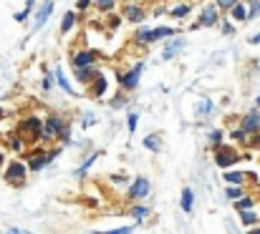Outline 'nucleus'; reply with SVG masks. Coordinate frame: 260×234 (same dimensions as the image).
I'll use <instances>...</instances> for the list:
<instances>
[{"mask_svg": "<svg viewBox=\"0 0 260 234\" xmlns=\"http://www.w3.org/2000/svg\"><path fill=\"white\" fill-rule=\"evenodd\" d=\"M43 141H61L63 146H71V126L69 119L51 113L43 119Z\"/></svg>", "mask_w": 260, "mask_h": 234, "instance_id": "f257e3e1", "label": "nucleus"}, {"mask_svg": "<svg viewBox=\"0 0 260 234\" xmlns=\"http://www.w3.org/2000/svg\"><path fill=\"white\" fill-rule=\"evenodd\" d=\"M174 35H177V28H170V25H157V28L139 25L137 33H134V43L137 46H149V43H157V41H165V38H174Z\"/></svg>", "mask_w": 260, "mask_h": 234, "instance_id": "f03ea898", "label": "nucleus"}, {"mask_svg": "<svg viewBox=\"0 0 260 234\" xmlns=\"http://www.w3.org/2000/svg\"><path fill=\"white\" fill-rule=\"evenodd\" d=\"M18 134L25 139V144H38L43 141V119L38 116H25L18 126Z\"/></svg>", "mask_w": 260, "mask_h": 234, "instance_id": "7ed1b4c3", "label": "nucleus"}, {"mask_svg": "<svg viewBox=\"0 0 260 234\" xmlns=\"http://www.w3.org/2000/svg\"><path fill=\"white\" fill-rule=\"evenodd\" d=\"M28 164H23V161H10L8 166H5V174H3V179L10 184V186H25V181H28Z\"/></svg>", "mask_w": 260, "mask_h": 234, "instance_id": "20e7f679", "label": "nucleus"}, {"mask_svg": "<svg viewBox=\"0 0 260 234\" xmlns=\"http://www.w3.org/2000/svg\"><path fill=\"white\" fill-rule=\"evenodd\" d=\"M58 154H61V149H51V151L38 149V151H30L28 159H25V161H28V169H30V171H43Z\"/></svg>", "mask_w": 260, "mask_h": 234, "instance_id": "39448f33", "label": "nucleus"}, {"mask_svg": "<svg viewBox=\"0 0 260 234\" xmlns=\"http://www.w3.org/2000/svg\"><path fill=\"white\" fill-rule=\"evenodd\" d=\"M144 73V61H137L129 71H124V73H119V86H121V91H134L137 86H139V78Z\"/></svg>", "mask_w": 260, "mask_h": 234, "instance_id": "423d86ee", "label": "nucleus"}, {"mask_svg": "<svg viewBox=\"0 0 260 234\" xmlns=\"http://www.w3.org/2000/svg\"><path fill=\"white\" fill-rule=\"evenodd\" d=\"M240 159H243L240 151H238V149H233V146H225V144H222V146H217V149H215V164H217L220 169H225V171H228L230 166H235Z\"/></svg>", "mask_w": 260, "mask_h": 234, "instance_id": "0eeeda50", "label": "nucleus"}, {"mask_svg": "<svg viewBox=\"0 0 260 234\" xmlns=\"http://www.w3.org/2000/svg\"><path fill=\"white\" fill-rule=\"evenodd\" d=\"M220 8H217V3H210V5H205L202 8V13H200V20L192 25V28H215V25H220Z\"/></svg>", "mask_w": 260, "mask_h": 234, "instance_id": "6e6552de", "label": "nucleus"}, {"mask_svg": "<svg viewBox=\"0 0 260 234\" xmlns=\"http://www.w3.org/2000/svg\"><path fill=\"white\" fill-rule=\"evenodd\" d=\"M149 191H152V184H149V179H147V176H137V179L129 184V189H126V199H129V202L147 199V197H149Z\"/></svg>", "mask_w": 260, "mask_h": 234, "instance_id": "1a4fd4ad", "label": "nucleus"}, {"mask_svg": "<svg viewBox=\"0 0 260 234\" xmlns=\"http://www.w3.org/2000/svg\"><path fill=\"white\" fill-rule=\"evenodd\" d=\"M240 129L243 131H248L250 136H258L260 134V108H250L245 116H243V121H240Z\"/></svg>", "mask_w": 260, "mask_h": 234, "instance_id": "9d476101", "label": "nucleus"}, {"mask_svg": "<svg viewBox=\"0 0 260 234\" xmlns=\"http://www.w3.org/2000/svg\"><path fill=\"white\" fill-rule=\"evenodd\" d=\"M121 18H124V20H129V23L142 25V23L147 20V10H144L142 5H137V3H126V5H124V10H121Z\"/></svg>", "mask_w": 260, "mask_h": 234, "instance_id": "9b49d317", "label": "nucleus"}, {"mask_svg": "<svg viewBox=\"0 0 260 234\" xmlns=\"http://www.w3.org/2000/svg\"><path fill=\"white\" fill-rule=\"evenodd\" d=\"M53 8H56V3L53 0H46V3H41V8H38V13H36V18H33V33H38L46 23H48V18H51V13H53Z\"/></svg>", "mask_w": 260, "mask_h": 234, "instance_id": "f8f14e48", "label": "nucleus"}, {"mask_svg": "<svg viewBox=\"0 0 260 234\" xmlns=\"http://www.w3.org/2000/svg\"><path fill=\"white\" fill-rule=\"evenodd\" d=\"M71 66H74V68H88V66H99V56H96L93 51L84 48V51H79V53H74V56H71Z\"/></svg>", "mask_w": 260, "mask_h": 234, "instance_id": "ddd939ff", "label": "nucleus"}, {"mask_svg": "<svg viewBox=\"0 0 260 234\" xmlns=\"http://www.w3.org/2000/svg\"><path fill=\"white\" fill-rule=\"evenodd\" d=\"M184 48H187V41L174 35L172 41H167V46L162 48V58H165V61H172V58H177V56H179Z\"/></svg>", "mask_w": 260, "mask_h": 234, "instance_id": "4468645a", "label": "nucleus"}, {"mask_svg": "<svg viewBox=\"0 0 260 234\" xmlns=\"http://www.w3.org/2000/svg\"><path fill=\"white\" fill-rule=\"evenodd\" d=\"M53 78H56V83H58V88H61V91H66L69 96H79V91H76V88H74V83L66 78V73H63V68H61V66H56V68H53Z\"/></svg>", "mask_w": 260, "mask_h": 234, "instance_id": "2eb2a0df", "label": "nucleus"}, {"mask_svg": "<svg viewBox=\"0 0 260 234\" xmlns=\"http://www.w3.org/2000/svg\"><path fill=\"white\" fill-rule=\"evenodd\" d=\"M106 88H109V81L104 73H99V76L91 81V86H88V96L91 98H101L104 93H106Z\"/></svg>", "mask_w": 260, "mask_h": 234, "instance_id": "dca6fc26", "label": "nucleus"}, {"mask_svg": "<svg viewBox=\"0 0 260 234\" xmlns=\"http://www.w3.org/2000/svg\"><path fill=\"white\" fill-rule=\"evenodd\" d=\"M101 71H99V66H88V68H74V76L79 83H84V86H91V81L99 76Z\"/></svg>", "mask_w": 260, "mask_h": 234, "instance_id": "f3484780", "label": "nucleus"}, {"mask_svg": "<svg viewBox=\"0 0 260 234\" xmlns=\"http://www.w3.org/2000/svg\"><path fill=\"white\" fill-rule=\"evenodd\" d=\"M142 144H144V149H149L152 154H162V149H165V146H162V136H159V134H147Z\"/></svg>", "mask_w": 260, "mask_h": 234, "instance_id": "a211bd4d", "label": "nucleus"}, {"mask_svg": "<svg viewBox=\"0 0 260 234\" xmlns=\"http://www.w3.org/2000/svg\"><path fill=\"white\" fill-rule=\"evenodd\" d=\"M179 207H182V212L192 214V209H194V191H192L189 186H184V189H182V197H179Z\"/></svg>", "mask_w": 260, "mask_h": 234, "instance_id": "6ab92c4d", "label": "nucleus"}, {"mask_svg": "<svg viewBox=\"0 0 260 234\" xmlns=\"http://www.w3.org/2000/svg\"><path fill=\"white\" fill-rule=\"evenodd\" d=\"M228 15H230V20H238V23H248V3H245V0H240V3H238V5H235V8H233V10L228 13Z\"/></svg>", "mask_w": 260, "mask_h": 234, "instance_id": "aec40b11", "label": "nucleus"}, {"mask_svg": "<svg viewBox=\"0 0 260 234\" xmlns=\"http://www.w3.org/2000/svg\"><path fill=\"white\" fill-rule=\"evenodd\" d=\"M215 111V103L210 101V98H200L197 103H194V116L197 119H205V116H210Z\"/></svg>", "mask_w": 260, "mask_h": 234, "instance_id": "412c9836", "label": "nucleus"}, {"mask_svg": "<svg viewBox=\"0 0 260 234\" xmlns=\"http://www.w3.org/2000/svg\"><path fill=\"white\" fill-rule=\"evenodd\" d=\"M222 179L228 181V186H243L245 179H248V174H245V171H225Z\"/></svg>", "mask_w": 260, "mask_h": 234, "instance_id": "4be33fe9", "label": "nucleus"}, {"mask_svg": "<svg viewBox=\"0 0 260 234\" xmlns=\"http://www.w3.org/2000/svg\"><path fill=\"white\" fill-rule=\"evenodd\" d=\"M149 214H152V209L144 207V204H139V207H129V217L137 219V224H142V219H147Z\"/></svg>", "mask_w": 260, "mask_h": 234, "instance_id": "5701e85b", "label": "nucleus"}, {"mask_svg": "<svg viewBox=\"0 0 260 234\" xmlns=\"http://www.w3.org/2000/svg\"><path fill=\"white\" fill-rule=\"evenodd\" d=\"M99 156H101V151H93V154L88 156L86 161H84V164H81V166H79V169L74 171V176H76V179H84V176H86V171L91 169V166H93V161H96Z\"/></svg>", "mask_w": 260, "mask_h": 234, "instance_id": "b1692460", "label": "nucleus"}, {"mask_svg": "<svg viewBox=\"0 0 260 234\" xmlns=\"http://www.w3.org/2000/svg\"><path fill=\"white\" fill-rule=\"evenodd\" d=\"M74 25H76V13H74V10L63 13V18H61V33H63V35H66V33H71V30H74Z\"/></svg>", "mask_w": 260, "mask_h": 234, "instance_id": "393cba45", "label": "nucleus"}, {"mask_svg": "<svg viewBox=\"0 0 260 234\" xmlns=\"http://www.w3.org/2000/svg\"><path fill=\"white\" fill-rule=\"evenodd\" d=\"M8 146H10L15 154H23V151H25V139H23L20 134H13V136L8 139Z\"/></svg>", "mask_w": 260, "mask_h": 234, "instance_id": "a878e982", "label": "nucleus"}, {"mask_svg": "<svg viewBox=\"0 0 260 234\" xmlns=\"http://www.w3.org/2000/svg\"><path fill=\"white\" fill-rule=\"evenodd\" d=\"M225 197H228L230 202H238V199L245 197V189H243V186H225Z\"/></svg>", "mask_w": 260, "mask_h": 234, "instance_id": "bb28decb", "label": "nucleus"}, {"mask_svg": "<svg viewBox=\"0 0 260 234\" xmlns=\"http://www.w3.org/2000/svg\"><path fill=\"white\" fill-rule=\"evenodd\" d=\"M253 207H255V199H253L250 194H245L243 199L235 202V209H238V212H248V209H253Z\"/></svg>", "mask_w": 260, "mask_h": 234, "instance_id": "cd10ccee", "label": "nucleus"}, {"mask_svg": "<svg viewBox=\"0 0 260 234\" xmlns=\"http://www.w3.org/2000/svg\"><path fill=\"white\" fill-rule=\"evenodd\" d=\"M222 136H225V134H222V129H212V131L207 134L210 146H215V149H217V146H222Z\"/></svg>", "mask_w": 260, "mask_h": 234, "instance_id": "c85d7f7f", "label": "nucleus"}, {"mask_svg": "<svg viewBox=\"0 0 260 234\" xmlns=\"http://www.w3.org/2000/svg\"><path fill=\"white\" fill-rule=\"evenodd\" d=\"M240 222H243V227H255L258 224V217H255L253 209H248V212H240Z\"/></svg>", "mask_w": 260, "mask_h": 234, "instance_id": "c756f323", "label": "nucleus"}, {"mask_svg": "<svg viewBox=\"0 0 260 234\" xmlns=\"http://www.w3.org/2000/svg\"><path fill=\"white\" fill-rule=\"evenodd\" d=\"M245 3H248V23H250L260 15V0H245Z\"/></svg>", "mask_w": 260, "mask_h": 234, "instance_id": "7c9ffc66", "label": "nucleus"}, {"mask_svg": "<svg viewBox=\"0 0 260 234\" xmlns=\"http://www.w3.org/2000/svg\"><path fill=\"white\" fill-rule=\"evenodd\" d=\"M189 10H192L189 3H179V5H174L172 8V15L174 18H184V15H189Z\"/></svg>", "mask_w": 260, "mask_h": 234, "instance_id": "2f4dec72", "label": "nucleus"}, {"mask_svg": "<svg viewBox=\"0 0 260 234\" xmlns=\"http://www.w3.org/2000/svg\"><path fill=\"white\" fill-rule=\"evenodd\" d=\"M93 5H96L99 10H104V13H111V10L116 8V0H93Z\"/></svg>", "mask_w": 260, "mask_h": 234, "instance_id": "473e14b6", "label": "nucleus"}, {"mask_svg": "<svg viewBox=\"0 0 260 234\" xmlns=\"http://www.w3.org/2000/svg\"><path fill=\"white\" fill-rule=\"evenodd\" d=\"M139 224H129V227H119V229H111V232H91V234H132Z\"/></svg>", "mask_w": 260, "mask_h": 234, "instance_id": "72a5a7b5", "label": "nucleus"}, {"mask_svg": "<svg viewBox=\"0 0 260 234\" xmlns=\"http://www.w3.org/2000/svg\"><path fill=\"white\" fill-rule=\"evenodd\" d=\"M220 30H222L225 35H233V33H235V25L230 23V18H222V20H220Z\"/></svg>", "mask_w": 260, "mask_h": 234, "instance_id": "f704fd0d", "label": "nucleus"}, {"mask_svg": "<svg viewBox=\"0 0 260 234\" xmlns=\"http://www.w3.org/2000/svg\"><path fill=\"white\" fill-rule=\"evenodd\" d=\"M137 124H139V113H134V111H132V113L126 116V126H129V134H134V131H137Z\"/></svg>", "mask_w": 260, "mask_h": 234, "instance_id": "c9c22d12", "label": "nucleus"}, {"mask_svg": "<svg viewBox=\"0 0 260 234\" xmlns=\"http://www.w3.org/2000/svg\"><path fill=\"white\" fill-rule=\"evenodd\" d=\"M230 136H233V141H238V144H248L245 139H248L250 134H248V131H243V129H235V131H233Z\"/></svg>", "mask_w": 260, "mask_h": 234, "instance_id": "e433bc0d", "label": "nucleus"}, {"mask_svg": "<svg viewBox=\"0 0 260 234\" xmlns=\"http://www.w3.org/2000/svg\"><path fill=\"white\" fill-rule=\"evenodd\" d=\"M215 3H217V8H220V10L230 13V10H233V8H235V5H238L240 0H215Z\"/></svg>", "mask_w": 260, "mask_h": 234, "instance_id": "4c0bfd02", "label": "nucleus"}, {"mask_svg": "<svg viewBox=\"0 0 260 234\" xmlns=\"http://www.w3.org/2000/svg\"><path fill=\"white\" fill-rule=\"evenodd\" d=\"M96 121H99V119H96V113H93V111H86V113H84V121H81V126H84V129H88V126H93Z\"/></svg>", "mask_w": 260, "mask_h": 234, "instance_id": "58836bf2", "label": "nucleus"}, {"mask_svg": "<svg viewBox=\"0 0 260 234\" xmlns=\"http://www.w3.org/2000/svg\"><path fill=\"white\" fill-rule=\"evenodd\" d=\"M124 106H126V98H124V96L111 98V108H124Z\"/></svg>", "mask_w": 260, "mask_h": 234, "instance_id": "ea45409f", "label": "nucleus"}, {"mask_svg": "<svg viewBox=\"0 0 260 234\" xmlns=\"http://www.w3.org/2000/svg\"><path fill=\"white\" fill-rule=\"evenodd\" d=\"M91 5H93V0H76V8L79 10H88Z\"/></svg>", "mask_w": 260, "mask_h": 234, "instance_id": "a19ab883", "label": "nucleus"}, {"mask_svg": "<svg viewBox=\"0 0 260 234\" xmlns=\"http://www.w3.org/2000/svg\"><path fill=\"white\" fill-rule=\"evenodd\" d=\"M33 8H36V0H25V8H23V13L30 18V13H33Z\"/></svg>", "mask_w": 260, "mask_h": 234, "instance_id": "79ce46f5", "label": "nucleus"}, {"mask_svg": "<svg viewBox=\"0 0 260 234\" xmlns=\"http://www.w3.org/2000/svg\"><path fill=\"white\" fill-rule=\"evenodd\" d=\"M111 181H114V184H124V181H129V179H126L124 174H111Z\"/></svg>", "mask_w": 260, "mask_h": 234, "instance_id": "37998d69", "label": "nucleus"}, {"mask_svg": "<svg viewBox=\"0 0 260 234\" xmlns=\"http://www.w3.org/2000/svg\"><path fill=\"white\" fill-rule=\"evenodd\" d=\"M13 20H15V23H25V20H28V15L20 10V13H15V15H13Z\"/></svg>", "mask_w": 260, "mask_h": 234, "instance_id": "c03bdc74", "label": "nucleus"}, {"mask_svg": "<svg viewBox=\"0 0 260 234\" xmlns=\"http://www.w3.org/2000/svg\"><path fill=\"white\" fill-rule=\"evenodd\" d=\"M121 20H124V18H119V15H111V18H109V25H111V28H119V23H121Z\"/></svg>", "mask_w": 260, "mask_h": 234, "instance_id": "a18cd8bd", "label": "nucleus"}, {"mask_svg": "<svg viewBox=\"0 0 260 234\" xmlns=\"http://www.w3.org/2000/svg\"><path fill=\"white\" fill-rule=\"evenodd\" d=\"M43 88H46V91H51V88H53V78H51V76L43 78Z\"/></svg>", "mask_w": 260, "mask_h": 234, "instance_id": "49530a36", "label": "nucleus"}, {"mask_svg": "<svg viewBox=\"0 0 260 234\" xmlns=\"http://www.w3.org/2000/svg\"><path fill=\"white\" fill-rule=\"evenodd\" d=\"M248 43H250V46H258V43H260V33L250 35V38H248Z\"/></svg>", "mask_w": 260, "mask_h": 234, "instance_id": "de8ad7c7", "label": "nucleus"}, {"mask_svg": "<svg viewBox=\"0 0 260 234\" xmlns=\"http://www.w3.org/2000/svg\"><path fill=\"white\" fill-rule=\"evenodd\" d=\"M3 234H30V232H25V229H8V232H3Z\"/></svg>", "mask_w": 260, "mask_h": 234, "instance_id": "09e8293b", "label": "nucleus"}, {"mask_svg": "<svg viewBox=\"0 0 260 234\" xmlns=\"http://www.w3.org/2000/svg\"><path fill=\"white\" fill-rule=\"evenodd\" d=\"M248 234H260V227H255V229H250Z\"/></svg>", "mask_w": 260, "mask_h": 234, "instance_id": "8fccbe9b", "label": "nucleus"}, {"mask_svg": "<svg viewBox=\"0 0 260 234\" xmlns=\"http://www.w3.org/2000/svg\"><path fill=\"white\" fill-rule=\"evenodd\" d=\"M253 144H258V146H260V134L255 136V139H253Z\"/></svg>", "mask_w": 260, "mask_h": 234, "instance_id": "3c124183", "label": "nucleus"}, {"mask_svg": "<svg viewBox=\"0 0 260 234\" xmlns=\"http://www.w3.org/2000/svg\"><path fill=\"white\" fill-rule=\"evenodd\" d=\"M255 106H258V108H260V96H258V98H255Z\"/></svg>", "mask_w": 260, "mask_h": 234, "instance_id": "603ef678", "label": "nucleus"}, {"mask_svg": "<svg viewBox=\"0 0 260 234\" xmlns=\"http://www.w3.org/2000/svg\"><path fill=\"white\" fill-rule=\"evenodd\" d=\"M0 166H3V151H0Z\"/></svg>", "mask_w": 260, "mask_h": 234, "instance_id": "864d4df0", "label": "nucleus"}, {"mask_svg": "<svg viewBox=\"0 0 260 234\" xmlns=\"http://www.w3.org/2000/svg\"><path fill=\"white\" fill-rule=\"evenodd\" d=\"M3 113H5V111H3V108H0V119H3Z\"/></svg>", "mask_w": 260, "mask_h": 234, "instance_id": "5fc2aeb1", "label": "nucleus"}]
</instances>
